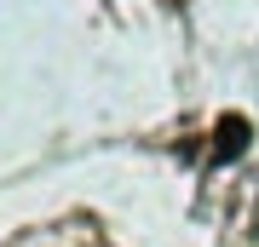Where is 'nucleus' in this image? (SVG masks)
Listing matches in <instances>:
<instances>
[{"label": "nucleus", "mask_w": 259, "mask_h": 247, "mask_svg": "<svg viewBox=\"0 0 259 247\" xmlns=\"http://www.w3.org/2000/svg\"><path fill=\"white\" fill-rule=\"evenodd\" d=\"M248 138H253L248 115H219V127H213V156H219V161H236L242 150H248Z\"/></svg>", "instance_id": "f257e3e1"}]
</instances>
